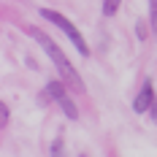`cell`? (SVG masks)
<instances>
[{
	"mask_svg": "<svg viewBox=\"0 0 157 157\" xmlns=\"http://www.w3.org/2000/svg\"><path fill=\"white\" fill-rule=\"evenodd\" d=\"M8 119H11V111H8L6 103H0V125L6 127V125H8Z\"/></svg>",
	"mask_w": 157,
	"mask_h": 157,
	"instance_id": "9",
	"label": "cell"
},
{
	"mask_svg": "<svg viewBox=\"0 0 157 157\" xmlns=\"http://www.w3.org/2000/svg\"><path fill=\"white\" fill-rule=\"evenodd\" d=\"M149 117H152V122H155V125H157V100H155V106L149 109Z\"/></svg>",
	"mask_w": 157,
	"mask_h": 157,
	"instance_id": "11",
	"label": "cell"
},
{
	"mask_svg": "<svg viewBox=\"0 0 157 157\" xmlns=\"http://www.w3.org/2000/svg\"><path fill=\"white\" fill-rule=\"evenodd\" d=\"M57 103H60V109L65 111V117H68V119H78V109H76V103H73L68 95H65L63 100H57Z\"/></svg>",
	"mask_w": 157,
	"mask_h": 157,
	"instance_id": "5",
	"label": "cell"
},
{
	"mask_svg": "<svg viewBox=\"0 0 157 157\" xmlns=\"http://www.w3.org/2000/svg\"><path fill=\"white\" fill-rule=\"evenodd\" d=\"M155 84H152V78H146L144 81V87H141V92L136 95V100H133V111L136 114H146V111L155 106Z\"/></svg>",
	"mask_w": 157,
	"mask_h": 157,
	"instance_id": "3",
	"label": "cell"
},
{
	"mask_svg": "<svg viewBox=\"0 0 157 157\" xmlns=\"http://www.w3.org/2000/svg\"><path fill=\"white\" fill-rule=\"evenodd\" d=\"M49 98H54V100H63V98H65V81H63V78H60V81H49V84H46V90L38 95L41 106L46 103Z\"/></svg>",
	"mask_w": 157,
	"mask_h": 157,
	"instance_id": "4",
	"label": "cell"
},
{
	"mask_svg": "<svg viewBox=\"0 0 157 157\" xmlns=\"http://www.w3.org/2000/svg\"><path fill=\"white\" fill-rule=\"evenodd\" d=\"M52 157H65V149H63V141L60 138L52 141Z\"/></svg>",
	"mask_w": 157,
	"mask_h": 157,
	"instance_id": "8",
	"label": "cell"
},
{
	"mask_svg": "<svg viewBox=\"0 0 157 157\" xmlns=\"http://www.w3.org/2000/svg\"><path fill=\"white\" fill-rule=\"evenodd\" d=\"M27 33H30L33 38H35V41H38L41 46H44V52L49 54V60L54 63V68L60 71V78H63L65 84H68V87H73V90H78V92H84V81H81V76L76 73V68L68 63V57L63 54V49L57 46V44H54V41L49 38L46 33L35 30V27H27Z\"/></svg>",
	"mask_w": 157,
	"mask_h": 157,
	"instance_id": "1",
	"label": "cell"
},
{
	"mask_svg": "<svg viewBox=\"0 0 157 157\" xmlns=\"http://www.w3.org/2000/svg\"><path fill=\"white\" fill-rule=\"evenodd\" d=\"M38 16H44V19H46V22H52V25H57V27H60V30L71 38V44L78 49V54H81V57H90V46H87V41H84V38H81V33L73 27V22H68L60 11H52V8H38Z\"/></svg>",
	"mask_w": 157,
	"mask_h": 157,
	"instance_id": "2",
	"label": "cell"
},
{
	"mask_svg": "<svg viewBox=\"0 0 157 157\" xmlns=\"http://www.w3.org/2000/svg\"><path fill=\"white\" fill-rule=\"evenodd\" d=\"M149 22H152V30L157 33V0H149Z\"/></svg>",
	"mask_w": 157,
	"mask_h": 157,
	"instance_id": "7",
	"label": "cell"
},
{
	"mask_svg": "<svg viewBox=\"0 0 157 157\" xmlns=\"http://www.w3.org/2000/svg\"><path fill=\"white\" fill-rule=\"evenodd\" d=\"M136 30H138V38L144 41V38H146V25H144V19L138 22V25H136Z\"/></svg>",
	"mask_w": 157,
	"mask_h": 157,
	"instance_id": "10",
	"label": "cell"
},
{
	"mask_svg": "<svg viewBox=\"0 0 157 157\" xmlns=\"http://www.w3.org/2000/svg\"><path fill=\"white\" fill-rule=\"evenodd\" d=\"M119 6H122V0H103V16H114L119 11Z\"/></svg>",
	"mask_w": 157,
	"mask_h": 157,
	"instance_id": "6",
	"label": "cell"
}]
</instances>
